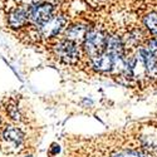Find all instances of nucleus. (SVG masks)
<instances>
[{
	"label": "nucleus",
	"instance_id": "1",
	"mask_svg": "<svg viewBox=\"0 0 157 157\" xmlns=\"http://www.w3.org/2000/svg\"><path fill=\"white\" fill-rule=\"evenodd\" d=\"M28 19L35 27H42L54 17L56 5L49 2H35L27 8Z\"/></svg>",
	"mask_w": 157,
	"mask_h": 157
},
{
	"label": "nucleus",
	"instance_id": "2",
	"mask_svg": "<svg viewBox=\"0 0 157 157\" xmlns=\"http://www.w3.org/2000/svg\"><path fill=\"white\" fill-rule=\"evenodd\" d=\"M106 38L107 35L101 30L90 29L86 33L83 39V48L89 57H97L106 50Z\"/></svg>",
	"mask_w": 157,
	"mask_h": 157
},
{
	"label": "nucleus",
	"instance_id": "3",
	"mask_svg": "<svg viewBox=\"0 0 157 157\" xmlns=\"http://www.w3.org/2000/svg\"><path fill=\"white\" fill-rule=\"evenodd\" d=\"M54 53L56 56L65 64H75L79 59V49L78 45L68 39L59 40L54 45Z\"/></svg>",
	"mask_w": 157,
	"mask_h": 157
},
{
	"label": "nucleus",
	"instance_id": "4",
	"mask_svg": "<svg viewBox=\"0 0 157 157\" xmlns=\"http://www.w3.org/2000/svg\"><path fill=\"white\" fill-rule=\"evenodd\" d=\"M65 24H67V18L63 14H57L50 20H48L45 24H43L42 27H38V28L43 36L52 38V36H57L63 30Z\"/></svg>",
	"mask_w": 157,
	"mask_h": 157
},
{
	"label": "nucleus",
	"instance_id": "5",
	"mask_svg": "<svg viewBox=\"0 0 157 157\" xmlns=\"http://www.w3.org/2000/svg\"><path fill=\"white\" fill-rule=\"evenodd\" d=\"M138 59L141 60L146 75L151 78H157V54L148 52L146 48H141L138 50Z\"/></svg>",
	"mask_w": 157,
	"mask_h": 157
},
{
	"label": "nucleus",
	"instance_id": "6",
	"mask_svg": "<svg viewBox=\"0 0 157 157\" xmlns=\"http://www.w3.org/2000/svg\"><path fill=\"white\" fill-rule=\"evenodd\" d=\"M24 140L23 132L17 127H6L3 132V142L4 146L9 147L10 150H17Z\"/></svg>",
	"mask_w": 157,
	"mask_h": 157
},
{
	"label": "nucleus",
	"instance_id": "7",
	"mask_svg": "<svg viewBox=\"0 0 157 157\" xmlns=\"http://www.w3.org/2000/svg\"><path fill=\"white\" fill-rule=\"evenodd\" d=\"M29 23L27 8H15L11 10L8 15V24L11 29H20L24 28Z\"/></svg>",
	"mask_w": 157,
	"mask_h": 157
},
{
	"label": "nucleus",
	"instance_id": "8",
	"mask_svg": "<svg viewBox=\"0 0 157 157\" xmlns=\"http://www.w3.org/2000/svg\"><path fill=\"white\" fill-rule=\"evenodd\" d=\"M123 57V56H122ZM116 57L109 54L108 52L104 50L102 54L92 58L93 63V68L101 73H106V72H112L113 71V65H114Z\"/></svg>",
	"mask_w": 157,
	"mask_h": 157
},
{
	"label": "nucleus",
	"instance_id": "9",
	"mask_svg": "<svg viewBox=\"0 0 157 157\" xmlns=\"http://www.w3.org/2000/svg\"><path fill=\"white\" fill-rule=\"evenodd\" d=\"M124 43L123 40L117 35H109L106 38V52L114 57H122L123 56Z\"/></svg>",
	"mask_w": 157,
	"mask_h": 157
},
{
	"label": "nucleus",
	"instance_id": "10",
	"mask_svg": "<svg viewBox=\"0 0 157 157\" xmlns=\"http://www.w3.org/2000/svg\"><path fill=\"white\" fill-rule=\"evenodd\" d=\"M87 32H88L87 25L74 24V25H71V27L67 28V30H65V38H67L68 40H72L75 43L77 40H83Z\"/></svg>",
	"mask_w": 157,
	"mask_h": 157
},
{
	"label": "nucleus",
	"instance_id": "11",
	"mask_svg": "<svg viewBox=\"0 0 157 157\" xmlns=\"http://www.w3.org/2000/svg\"><path fill=\"white\" fill-rule=\"evenodd\" d=\"M143 23H145V27L150 30V33L157 36V13H150L148 15L145 17Z\"/></svg>",
	"mask_w": 157,
	"mask_h": 157
},
{
	"label": "nucleus",
	"instance_id": "12",
	"mask_svg": "<svg viewBox=\"0 0 157 157\" xmlns=\"http://www.w3.org/2000/svg\"><path fill=\"white\" fill-rule=\"evenodd\" d=\"M109 157H147V156L141 155L136 151H120V152H116V153L111 155Z\"/></svg>",
	"mask_w": 157,
	"mask_h": 157
},
{
	"label": "nucleus",
	"instance_id": "13",
	"mask_svg": "<svg viewBox=\"0 0 157 157\" xmlns=\"http://www.w3.org/2000/svg\"><path fill=\"white\" fill-rule=\"evenodd\" d=\"M141 39H142V36H141L140 32H132V33H129V36H127V44L132 45V47L137 45V44H140Z\"/></svg>",
	"mask_w": 157,
	"mask_h": 157
},
{
	"label": "nucleus",
	"instance_id": "14",
	"mask_svg": "<svg viewBox=\"0 0 157 157\" xmlns=\"http://www.w3.org/2000/svg\"><path fill=\"white\" fill-rule=\"evenodd\" d=\"M146 49L148 52H151V53H153V54H157V36L156 38H151L150 40L147 42Z\"/></svg>",
	"mask_w": 157,
	"mask_h": 157
},
{
	"label": "nucleus",
	"instance_id": "15",
	"mask_svg": "<svg viewBox=\"0 0 157 157\" xmlns=\"http://www.w3.org/2000/svg\"><path fill=\"white\" fill-rule=\"evenodd\" d=\"M52 147H53V148H52V155H57L58 152H59V146H57V145H53V146H52Z\"/></svg>",
	"mask_w": 157,
	"mask_h": 157
},
{
	"label": "nucleus",
	"instance_id": "16",
	"mask_svg": "<svg viewBox=\"0 0 157 157\" xmlns=\"http://www.w3.org/2000/svg\"><path fill=\"white\" fill-rule=\"evenodd\" d=\"M33 2L35 3V2H43V0H33Z\"/></svg>",
	"mask_w": 157,
	"mask_h": 157
}]
</instances>
